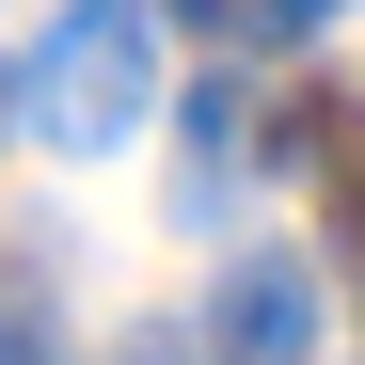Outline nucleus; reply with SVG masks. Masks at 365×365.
<instances>
[{
	"mask_svg": "<svg viewBox=\"0 0 365 365\" xmlns=\"http://www.w3.org/2000/svg\"><path fill=\"white\" fill-rule=\"evenodd\" d=\"M302 349H318V286L286 255H238L222 302H207V365H302Z\"/></svg>",
	"mask_w": 365,
	"mask_h": 365,
	"instance_id": "2",
	"label": "nucleus"
},
{
	"mask_svg": "<svg viewBox=\"0 0 365 365\" xmlns=\"http://www.w3.org/2000/svg\"><path fill=\"white\" fill-rule=\"evenodd\" d=\"M128 365H191V349H175V334H128Z\"/></svg>",
	"mask_w": 365,
	"mask_h": 365,
	"instance_id": "4",
	"label": "nucleus"
},
{
	"mask_svg": "<svg viewBox=\"0 0 365 365\" xmlns=\"http://www.w3.org/2000/svg\"><path fill=\"white\" fill-rule=\"evenodd\" d=\"M222 16H238V32H255V48H302V32H334V16H349V0H222Z\"/></svg>",
	"mask_w": 365,
	"mask_h": 365,
	"instance_id": "3",
	"label": "nucleus"
},
{
	"mask_svg": "<svg viewBox=\"0 0 365 365\" xmlns=\"http://www.w3.org/2000/svg\"><path fill=\"white\" fill-rule=\"evenodd\" d=\"M159 16H222V0H159Z\"/></svg>",
	"mask_w": 365,
	"mask_h": 365,
	"instance_id": "5",
	"label": "nucleus"
},
{
	"mask_svg": "<svg viewBox=\"0 0 365 365\" xmlns=\"http://www.w3.org/2000/svg\"><path fill=\"white\" fill-rule=\"evenodd\" d=\"M16 96H32V128L80 143V159L128 143L143 111H159V0H64V16L32 32V80Z\"/></svg>",
	"mask_w": 365,
	"mask_h": 365,
	"instance_id": "1",
	"label": "nucleus"
}]
</instances>
